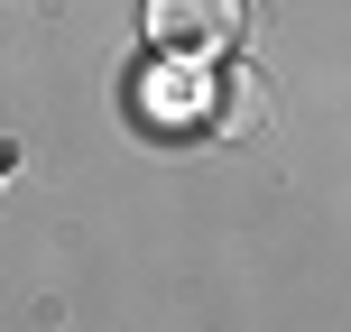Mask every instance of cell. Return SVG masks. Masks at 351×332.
<instances>
[{
  "label": "cell",
  "mask_w": 351,
  "mask_h": 332,
  "mask_svg": "<svg viewBox=\"0 0 351 332\" xmlns=\"http://www.w3.org/2000/svg\"><path fill=\"white\" fill-rule=\"evenodd\" d=\"M259 120H268V84H259V74H222V84H213V120H204V129L241 139V129H259Z\"/></svg>",
  "instance_id": "cell-2"
},
{
  "label": "cell",
  "mask_w": 351,
  "mask_h": 332,
  "mask_svg": "<svg viewBox=\"0 0 351 332\" xmlns=\"http://www.w3.org/2000/svg\"><path fill=\"white\" fill-rule=\"evenodd\" d=\"M213 84H194V74H176V65H158L148 74V120H213V102H204Z\"/></svg>",
  "instance_id": "cell-3"
},
{
  "label": "cell",
  "mask_w": 351,
  "mask_h": 332,
  "mask_svg": "<svg viewBox=\"0 0 351 332\" xmlns=\"http://www.w3.org/2000/svg\"><path fill=\"white\" fill-rule=\"evenodd\" d=\"M250 18V0H148V37H158L167 55H213L231 47Z\"/></svg>",
  "instance_id": "cell-1"
}]
</instances>
